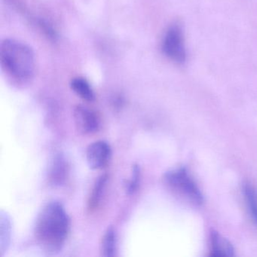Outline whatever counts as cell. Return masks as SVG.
<instances>
[{
	"mask_svg": "<svg viewBox=\"0 0 257 257\" xmlns=\"http://www.w3.org/2000/svg\"><path fill=\"white\" fill-rule=\"evenodd\" d=\"M70 228V217L62 204L51 201L37 216L34 237L40 249L49 255H55L64 247Z\"/></svg>",
	"mask_w": 257,
	"mask_h": 257,
	"instance_id": "cell-1",
	"label": "cell"
},
{
	"mask_svg": "<svg viewBox=\"0 0 257 257\" xmlns=\"http://www.w3.org/2000/svg\"><path fill=\"white\" fill-rule=\"evenodd\" d=\"M0 64L7 80L17 88L29 85L35 73V56L25 43L6 39L0 45Z\"/></svg>",
	"mask_w": 257,
	"mask_h": 257,
	"instance_id": "cell-2",
	"label": "cell"
},
{
	"mask_svg": "<svg viewBox=\"0 0 257 257\" xmlns=\"http://www.w3.org/2000/svg\"><path fill=\"white\" fill-rule=\"evenodd\" d=\"M163 183L173 195L191 205L198 207L204 203L201 189L186 168H174L165 173Z\"/></svg>",
	"mask_w": 257,
	"mask_h": 257,
	"instance_id": "cell-3",
	"label": "cell"
},
{
	"mask_svg": "<svg viewBox=\"0 0 257 257\" xmlns=\"http://www.w3.org/2000/svg\"><path fill=\"white\" fill-rule=\"evenodd\" d=\"M162 49L164 55L173 62L183 64L186 61L184 34L180 24L174 23L168 27L164 34Z\"/></svg>",
	"mask_w": 257,
	"mask_h": 257,
	"instance_id": "cell-4",
	"label": "cell"
},
{
	"mask_svg": "<svg viewBox=\"0 0 257 257\" xmlns=\"http://www.w3.org/2000/svg\"><path fill=\"white\" fill-rule=\"evenodd\" d=\"M73 119L76 128L82 135H93L100 129V117L97 112L83 105H77L74 108Z\"/></svg>",
	"mask_w": 257,
	"mask_h": 257,
	"instance_id": "cell-5",
	"label": "cell"
},
{
	"mask_svg": "<svg viewBox=\"0 0 257 257\" xmlns=\"http://www.w3.org/2000/svg\"><path fill=\"white\" fill-rule=\"evenodd\" d=\"M112 150L106 141H98L90 144L87 148L86 159L92 170L103 169L110 160Z\"/></svg>",
	"mask_w": 257,
	"mask_h": 257,
	"instance_id": "cell-6",
	"label": "cell"
},
{
	"mask_svg": "<svg viewBox=\"0 0 257 257\" xmlns=\"http://www.w3.org/2000/svg\"><path fill=\"white\" fill-rule=\"evenodd\" d=\"M234 246L229 240L213 230L210 234V255L215 257L233 256Z\"/></svg>",
	"mask_w": 257,
	"mask_h": 257,
	"instance_id": "cell-7",
	"label": "cell"
},
{
	"mask_svg": "<svg viewBox=\"0 0 257 257\" xmlns=\"http://www.w3.org/2000/svg\"><path fill=\"white\" fill-rule=\"evenodd\" d=\"M72 90L85 101L91 102L95 99V94L89 82L82 77L73 78L70 82Z\"/></svg>",
	"mask_w": 257,
	"mask_h": 257,
	"instance_id": "cell-8",
	"label": "cell"
},
{
	"mask_svg": "<svg viewBox=\"0 0 257 257\" xmlns=\"http://www.w3.org/2000/svg\"><path fill=\"white\" fill-rule=\"evenodd\" d=\"M101 255L105 257H112L116 251V234L112 227H109L105 231L101 240Z\"/></svg>",
	"mask_w": 257,
	"mask_h": 257,
	"instance_id": "cell-9",
	"label": "cell"
},
{
	"mask_svg": "<svg viewBox=\"0 0 257 257\" xmlns=\"http://www.w3.org/2000/svg\"><path fill=\"white\" fill-rule=\"evenodd\" d=\"M242 192H243L249 214L255 225H257V194L255 193V189L250 183H244Z\"/></svg>",
	"mask_w": 257,
	"mask_h": 257,
	"instance_id": "cell-10",
	"label": "cell"
},
{
	"mask_svg": "<svg viewBox=\"0 0 257 257\" xmlns=\"http://www.w3.org/2000/svg\"><path fill=\"white\" fill-rule=\"evenodd\" d=\"M106 181H107V177L106 175H102L96 181L88 201V209L90 210H95L98 207L101 199L102 194L106 186Z\"/></svg>",
	"mask_w": 257,
	"mask_h": 257,
	"instance_id": "cell-11",
	"label": "cell"
},
{
	"mask_svg": "<svg viewBox=\"0 0 257 257\" xmlns=\"http://www.w3.org/2000/svg\"><path fill=\"white\" fill-rule=\"evenodd\" d=\"M64 161L62 158L58 157L54 162L50 172V180L52 184H61L65 180L64 178L67 174V170H66L67 165Z\"/></svg>",
	"mask_w": 257,
	"mask_h": 257,
	"instance_id": "cell-12",
	"label": "cell"
},
{
	"mask_svg": "<svg viewBox=\"0 0 257 257\" xmlns=\"http://www.w3.org/2000/svg\"><path fill=\"white\" fill-rule=\"evenodd\" d=\"M140 178H141V170L138 165H135L133 167V173H132V178L127 183L126 190L130 195L135 193L138 190L139 186Z\"/></svg>",
	"mask_w": 257,
	"mask_h": 257,
	"instance_id": "cell-13",
	"label": "cell"
}]
</instances>
